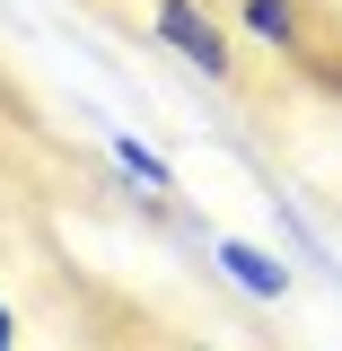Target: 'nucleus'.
Wrapping results in <instances>:
<instances>
[{"label": "nucleus", "instance_id": "obj_1", "mask_svg": "<svg viewBox=\"0 0 342 351\" xmlns=\"http://www.w3.org/2000/svg\"><path fill=\"white\" fill-rule=\"evenodd\" d=\"M149 36L167 44L175 62H193L202 80H237V36H219V18L202 9V0H149Z\"/></svg>", "mask_w": 342, "mask_h": 351}, {"label": "nucleus", "instance_id": "obj_2", "mask_svg": "<svg viewBox=\"0 0 342 351\" xmlns=\"http://www.w3.org/2000/svg\"><path fill=\"white\" fill-rule=\"evenodd\" d=\"M211 263L246 290L255 307H281L290 290H299V272H290V255H272V246H255V237H219L211 246Z\"/></svg>", "mask_w": 342, "mask_h": 351}, {"label": "nucleus", "instance_id": "obj_3", "mask_svg": "<svg viewBox=\"0 0 342 351\" xmlns=\"http://www.w3.org/2000/svg\"><path fill=\"white\" fill-rule=\"evenodd\" d=\"M237 36L272 44V53H299L307 44V9L299 0H237Z\"/></svg>", "mask_w": 342, "mask_h": 351}, {"label": "nucleus", "instance_id": "obj_4", "mask_svg": "<svg viewBox=\"0 0 342 351\" xmlns=\"http://www.w3.org/2000/svg\"><path fill=\"white\" fill-rule=\"evenodd\" d=\"M106 149H114V167H123L132 184H141V193H167V184H175V167H167V149H149V141H132V132H114Z\"/></svg>", "mask_w": 342, "mask_h": 351}, {"label": "nucleus", "instance_id": "obj_5", "mask_svg": "<svg viewBox=\"0 0 342 351\" xmlns=\"http://www.w3.org/2000/svg\"><path fill=\"white\" fill-rule=\"evenodd\" d=\"M0 351H18V316H9V299H0Z\"/></svg>", "mask_w": 342, "mask_h": 351}]
</instances>
